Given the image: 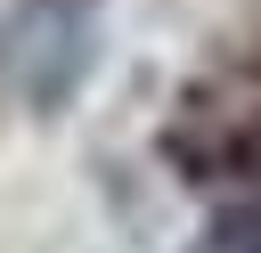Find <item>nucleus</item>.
<instances>
[{
  "instance_id": "1",
  "label": "nucleus",
  "mask_w": 261,
  "mask_h": 253,
  "mask_svg": "<svg viewBox=\"0 0 261 253\" xmlns=\"http://www.w3.org/2000/svg\"><path fill=\"white\" fill-rule=\"evenodd\" d=\"M90 65H98V0H16L0 16V90L24 114L73 106Z\"/></svg>"
},
{
  "instance_id": "2",
  "label": "nucleus",
  "mask_w": 261,
  "mask_h": 253,
  "mask_svg": "<svg viewBox=\"0 0 261 253\" xmlns=\"http://www.w3.org/2000/svg\"><path fill=\"white\" fill-rule=\"evenodd\" d=\"M188 253H261V196H228V204H212V220L196 229Z\"/></svg>"
}]
</instances>
